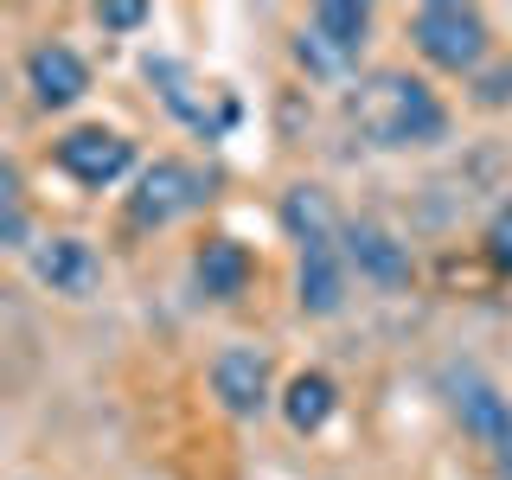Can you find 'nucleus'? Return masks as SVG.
<instances>
[{"label":"nucleus","instance_id":"4468645a","mask_svg":"<svg viewBox=\"0 0 512 480\" xmlns=\"http://www.w3.org/2000/svg\"><path fill=\"white\" fill-rule=\"evenodd\" d=\"M455 416L474 429L480 442H493V436L506 429V416H512V410H506V404H500V397H493L480 378H461V384H455Z\"/></svg>","mask_w":512,"mask_h":480},{"label":"nucleus","instance_id":"9d476101","mask_svg":"<svg viewBox=\"0 0 512 480\" xmlns=\"http://www.w3.org/2000/svg\"><path fill=\"white\" fill-rule=\"evenodd\" d=\"M346 301V263H340V244H314L301 250V308L308 314H333Z\"/></svg>","mask_w":512,"mask_h":480},{"label":"nucleus","instance_id":"f257e3e1","mask_svg":"<svg viewBox=\"0 0 512 480\" xmlns=\"http://www.w3.org/2000/svg\"><path fill=\"white\" fill-rule=\"evenodd\" d=\"M352 128H359L372 148H423V141H442L448 109L423 77L372 71L359 90H352Z\"/></svg>","mask_w":512,"mask_h":480},{"label":"nucleus","instance_id":"0eeeda50","mask_svg":"<svg viewBox=\"0 0 512 480\" xmlns=\"http://www.w3.org/2000/svg\"><path fill=\"white\" fill-rule=\"evenodd\" d=\"M26 84L32 96H39L45 109H64V103H77V96L90 90V71H84V58L71 52V45H32L26 52Z\"/></svg>","mask_w":512,"mask_h":480},{"label":"nucleus","instance_id":"423d86ee","mask_svg":"<svg viewBox=\"0 0 512 480\" xmlns=\"http://www.w3.org/2000/svg\"><path fill=\"white\" fill-rule=\"evenodd\" d=\"M346 263H359V276H372L378 288H410L416 276L410 244H397L384 224H346Z\"/></svg>","mask_w":512,"mask_h":480},{"label":"nucleus","instance_id":"a211bd4d","mask_svg":"<svg viewBox=\"0 0 512 480\" xmlns=\"http://www.w3.org/2000/svg\"><path fill=\"white\" fill-rule=\"evenodd\" d=\"M487 448H493V461H500V468L512 474V416H506V429H500V436H493Z\"/></svg>","mask_w":512,"mask_h":480},{"label":"nucleus","instance_id":"ddd939ff","mask_svg":"<svg viewBox=\"0 0 512 480\" xmlns=\"http://www.w3.org/2000/svg\"><path fill=\"white\" fill-rule=\"evenodd\" d=\"M333 404H340V391H333V378H327V372H301L295 384H288V397H282L288 423H295L301 436H314V429L333 416Z\"/></svg>","mask_w":512,"mask_h":480},{"label":"nucleus","instance_id":"1a4fd4ad","mask_svg":"<svg viewBox=\"0 0 512 480\" xmlns=\"http://www.w3.org/2000/svg\"><path fill=\"white\" fill-rule=\"evenodd\" d=\"M32 269H39V282L52 288V295H90V288L103 282V263H96V250L84 237H52V244H39Z\"/></svg>","mask_w":512,"mask_h":480},{"label":"nucleus","instance_id":"7ed1b4c3","mask_svg":"<svg viewBox=\"0 0 512 480\" xmlns=\"http://www.w3.org/2000/svg\"><path fill=\"white\" fill-rule=\"evenodd\" d=\"M365 32H372V7H359V0H327V7H314V20L301 26L295 58L308 64L314 77H346L352 64H359Z\"/></svg>","mask_w":512,"mask_h":480},{"label":"nucleus","instance_id":"f3484780","mask_svg":"<svg viewBox=\"0 0 512 480\" xmlns=\"http://www.w3.org/2000/svg\"><path fill=\"white\" fill-rule=\"evenodd\" d=\"M487 256L500 269H512V205H500V212H493V224H487Z\"/></svg>","mask_w":512,"mask_h":480},{"label":"nucleus","instance_id":"9b49d317","mask_svg":"<svg viewBox=\"0 0 512 480\" xmlns=\"http://www.w3.org/2000/svg\"><path fill=\"white\" fill-rule=\"evenodd\" d=\"M256 276V263H250V250L237 244V237H212V244L199 250V288L205 295H218V301H231V295H244Z\"/></svg>","mask_w":512,"mask_h":480},{"label":"nucleus","instance_id":"6e6552de","mask_svg":"<svg viewBox=\"0 0 512 480\" xmlns=\"http://www.w3.org/2000/svg\"><path fill=\"white\" fill-rule=\"evenodd\" d=\"M212 391L224 397V410H231V416H256V410L269 404V359H263V352H250V346L218 352Z\"/></svg>","mask_w":512,"mask_h":480},{"label":"nucleus","instance_id":"dca6fc26","mask_svg":"<svg viewBox=\"0 0 512 480\" xmlns=\"http://www.w3.org/2000/svg\"><path fill=\"white\" fill-rule=\"evenodd\" d=\"M474 96H480L487 109L512 103V64H493V71H480V77H474Z\"/></svg>","mask_w":512,"mask_h":480},{"label":"nucleus","instance_id":"f03ea898","mask_svg":"<svg viewBox=\"0 0 512 480\" xmlns=\"http://www.w3.org/2000/svg\"><path fill=\"white\" fill-rule=\"evenodd\" d=\"M410 39H416V52L429 64H442V71H474V64L487 58V20H480L474 7H461V0H429V7H416Z\"/></svg>","mask_w":512,"mask_h":480},{"label":"nucleus","instance_id":"f8f14e48","mask_svg":"<svg viewBox=\"0 0 512 480\" xmlns=\"http://www.w3.org/2000/svg\"><path fill=\"white\" fill-rule=\"evenodd\" d=\"M282 224L295 231L301 250L333 244V231H340V224H333V205H327V192H320V186H295V192H288V199H282Z\"/></svg>","mask_w":512,"mask_h":480},{"label":"nucleus","instance_id":"2eb2a0df","mask_svg":"<svg viewBox=\"0 0 512 480\" xmlns=\"http://www.w3.org/2000/svg\"><path fill=\"white\" fill-rule=\"evenodd\" d=\"M96 20H103L109 32H135V26H148V7H141V0H103Z\"/></svg>","mask_w":512,"mask_h":480},{"label":"nucleus","instance_id":"20e7f679","mask_svg":"<svg viewBox=\"0 0 512 480\" xmlns=\"http://www.w3.org/2000/svg\"><path fill=\"white\" fill-rule=\"evenodd\" d=\"M205 199H212V180H205L192 160H154V167L141 173L135 199H128V218L135 224H173Z\"/></svg>","mask_w":512,"mask_h":480},{"label":"nucleus","instance_id":"39448f33","mask_svg":"<svg viewBox=\"0 0 512 480\" xmlns=\"http://www.w3.org/2000/svg\"><path fill=\"white\" fill-rule=\"evenodd\" d=\"M58 167L71 173L77 186H109L135 167V141L116 135V128H71L58 141Z\"/></svg>","mask_w":512,"mask_h":480}]
</instances>
